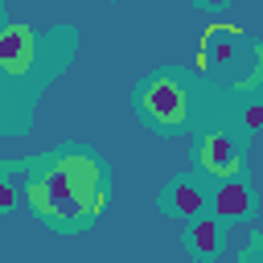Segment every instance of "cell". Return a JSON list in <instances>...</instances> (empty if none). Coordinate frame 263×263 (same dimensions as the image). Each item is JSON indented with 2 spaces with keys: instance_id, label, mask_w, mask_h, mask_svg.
Listing matches in <instances>:
<instances>
[{
  "instance_id": "30bf717a",
  "label": "cell",
  "mask_w": 263,
  "mask_h": 263,
  "mask_svg": "<svg viewBox=\"0 0 263 263\" xmlns=\"http://www.w3.org/2000/svg\"><path fill=\"white\" fill-rule=\"evenodd\" d=\"M197 8H222V0H197Z\"/></svg>"
},
{
  "instance_id": "277c9868",
  "label": "cell",
  "mask_w": 263,
  "mask_h": 263,
  "mask_svg": "<svg viewBox=\"0 0 263 263\" xmlns=\"http://www.w3.org/2000/svg\"><path fill=\"white\" fill-rule=\"evenodd\" d=\"M193 160L205 177H238V144L230 140V132H201L197 136V148H193Z\"/></svg>"
},
{
  "instance_id": "ba28073f",
  "label": "cell",
  "mask_w": 263,
  "mask_h": 263,
  "mask_svg": "<svg viewBox=\"0 0 263 263\" xmlns=\"http://www.w3.org/2000/svg\"><path fill=\"white\" fill-rule=\"evenodd\" d=\"M218 214L214 218H189V230H185V238H189V251L193 255H218V247H222V230H218Z\"/></svg>"
},
{
  "instance_id": "7a4b0ae2",
  "label": "cell",
  "mask_w": 263,
  "mask_h": 263,
  "mask_svg": "<svg viewBox=\"0 0 263 263\" xmlns=\"http://www.w3.org/2000/svg\"><path fill=\"white\" fill-rule=\"evenodd\" d=\"M136 107H140V115H144L156 132H164V136H173L177 127L189 123V90H185L173 74L148 78V82L140 86V95H136Z\"/></svg>"
},
{
  "instance_id": "52a82bcc",
  "label": "cell",
  "mask_w": 263,
  "mask_h": 263,
  "mask_svg": "<svg viewBox=\"0 0 263 263\" xmlns=\"http://www.w3.org/2000/svg\"><path fill=\"white\" fill-rule=\"evenodd\" d=\"M210 210L222 218V222H242L251 210H255V197H251V185L238 181V177H222L210 193Z\"/></svg>"
},
{
  "instance_id": "8992f818",
  "label": "cell",
  "mask_w": 263,
  "mask_h": 263,
  "mask_svg": "<svg viewBox=\"0 0 263 263\" xmlns=\"http://www.w3.org/2000/svg\"><path fill=\"white\" fill-rule=\"evenodd\" d=\"M205 189L193 181V177H173L164 189H160V210L164 214H173V218H197L201 210H205Z\"/></svg>"
},
{
  "instance_id": "9c48e42d",
  "label": "cell",
  "mask_w": 263,
  "mask_h": 263,
  "mask_svg": "<svg viewBox=\"0 0 263 263\" xmlns=\"http://www.w3.org/2000/svg\"><path fill=\"white\" fill-rule=\"evenodd\" d=\"M238 123H242V132H259V127H263V99H251V103L242 107Z\"/></svg>"
},
{
  "instance_id": "3957f363",
  "label": "cell",
  "mask_w": 263,
  "mask_h": 263,
  "mask_svg": "<svg viewBox=\"0 0 263 263\" xmlns=\"http://www.w3.org/2000/svg\"><path fill=\"white\" fill-rule=\"evenodd\" d=\"M247 41H242V29H226V25H218V29H210L205 33V41H201V70L205 74H226V82H234V86H242L247 78L238 74V49H242Z\"/></svg>"
},
{
  "instance_id": "6da1fadb",
  "label": "cell",
  "mask_w": 263,
  "mask_h": 263,
  "mask_svg": "<svg viewBox=\"0 0 263 263\" xmlns=\"http://www.w3.org/2000/svg\"><path fill=\"white\" fill-rule=\"evenodd\" d=\"M103 197H107L103 160L86 148L53 152L25 181V201L33 205L37 218H45L58 230H78L90 218H99Z\"/></svg>"
},
{
  "instance_id": "5b68a950",
  "label": "cell",
  "mask_w": 263,
  "mask_h": 263,
  "mask_svg": "<svg viewBox=\"0 0 263 263\" xmlns=\"http://www.w3.org/2000/svg\"><path fill=\"white\" fill-rule=\"evenodd\" d=\"M0 66L8 78L25 74L33 66V29L21 25V21H8L4 33H0Z\"/></svg>"
}]
</instances>
